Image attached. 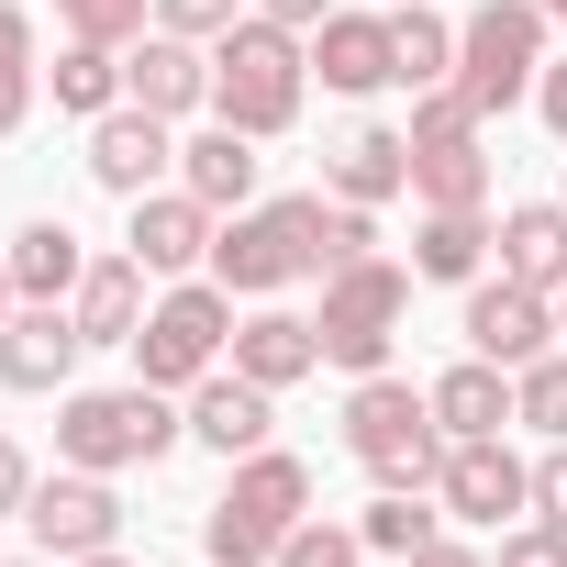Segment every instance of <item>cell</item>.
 <instances>
[{"instance_id":"cell-1","label":"cell","mask_w":567,"mask_h":567,"mask_svg":"<svg viewBox=\"0 0 567 567\" xmlns=\"http://www.w3.org/2000/svg\"><path fill=\"white\" fill-rule=\"evenodd\" d=\"M301 90H312V45L290 23L245 12L234 34H212V123H234V134L267 145V134L301 123Z\"/></svg>"},{"instance_id":"cell-18","label":"cell","mask_w":567,"mask_h":567,"mask_svg":"<svg viewBox=\"0 0 567 567\" xmlns=\"http://www.w3.org/2000/svg\"><path fill=\"white\" fill-rule=\"evenodd\" d=\"M312 79H323V90H346V101L390 90V79H401L390 12H334V23H312Z\"/></svg>"},{"instance_id":"cell-4","label":"cell","mask_w":567,"mask_h":567,"mask_svg":"<svg viewBox=\"0 0 567 567\" xmlns=\"http://www.w3.org/2000/svg\"><path fill=\"white\" fill-rule=\"evenodd\" d=\"M545 56H556V23H545V0H478V12L456 23V101L489 123V112H512V101H534V79H545Z\"/></svg>"},{"instance_id":"cell-34","label":"cell","mask_w":567,"mask_h":567,"mask_svg":"<svg viewBox=\"0 0 567 567\" xmlns=\"http://www.w3.org/2000/svg\"><path fill=\"white\" fill-rule=\"evenodd\" d=\"M489 567H567V534H556V523H534V512H523V523H512V534H501V545H489Z\"/></svg>"},{"instance_id":"cell-5","label":"cell","mask_w":567,"mask_h":567,"mask_svg":"<svg viewBox=\"0 0 567 567\" xmlns=\"http://www.w3.org/2000/svg\"><path fill=\"white\" fill-rule=\"evenodd\" d=\"M189 434V412H167V390H56V456L68 467H101V478H123V467H156L167 445Z\"/></svg>"},{"instance_id":"cell-44","label":"cell","mask_w":567,"mask_h":567,"mask_svg":"<svg viewBox=\"0 0 567 567\" xmlns=\"http://www.w3.org/2000/svg\"><path fill=\"white\" fill-rule=\"evenodd\" d=\"M545 23H556V34H567V0H545Z\"/></svg>"},{"instance_id":"cell-42","label":"cell","mask_w":567,"mask_h":567,"mask_svg":"<svg viewBox=\"0 0 567 567\" xmlns=\"http://www.w3.org/2000/svg\"><path fill=\"white\" fill-rule=\"evenodd\" d=\"M23 312V290H12V256H0V323H12Z\"/></svg>"},{"instance_id":"cell-2","label":"cell","mask_w":567,"mask_h":567,"mask_svg":"<svg viewBox=\"0 0 567 567\" xmlns=\"http://www.w3.org/2000/svg\"><path fill=\"white\" fill-rule=\"evenodd\" d=\"M212 278H223L234 301H278L290 278H323V189L223 212V234H212Z\"/></svg>"},{"instance_id":"cell-7","label":"cell","mask_w":567,"mask_h":567,"mask_svg":"<svg viewBox=\"0 0 567 567\" xmlns=\"http://www.w3.org/2000/svg\"><path fill=\"white\" fill-rule=\"evenodd\" d=\"M312 323H323V368L379 379L390 346H401V323H412V267H401V256H357V267H334Z\"/></svg>"},{"instance_id":"cell-27","label":"cell","mask_w":567,"mask_h":567,"mask_svg":"<svg viewBox=\"0 0 567 567\" xmlns=\"http://www.w3.org/2000/svg\"><path fill=\"white\" fill-rule=\"evenodd\" d=\"M390 45H401V90H445V79H456V23L434 12V0H401V12H390Z\"/></svg>"},{"instance_id":"cell-45","label":"cell","mask_w":567,"mask_h":567,"mask_svg":"<svg viewBox=\"0 0 567 567\" xmlns=\"http://www.w3.org/2000/svg\"><path fill=\"white\" fill-rule=\"evenodd\" d=\"M12 567H56V556H12Z\"/></svg>"},{"instance_id":"cell-19","label":"cell","mask_w":567,"mask_h":567,"mask_svg":"<svg viewBox=\"0 0 567 567\" xmlns=\"http://www.w3.org/2000/svg\"><path fill=\"white\" fill-rule=\"evenodd\" d=\"M234 368H245L256 390H301V379L323 368V323H312V312H278V301H256V312L234 323Z\"/></svg>"},{"instance_id":"cell-32","label":"cell","mask_w":567,"mask_h":567,"mask_svg":"<svg viewBox=\"0 0 567 567\" xmlns=\"http://www.w3.org/2000/svg\"><path fill=\"white\" fill-rule=\"evenodd\" d=\"M145 12H156V0H56V23H68L79 45H134Z\"/></svg>"},{"instance_id":"cell-40","label":"cell","mask_w":567,"mask_h":567,"mask_svg":"<svg viewBox=\"0 0 567 567\" xmlns=\"http://www.w3.org/2000/svg\"><path fill=\"white\" fill-rule=\"evenodd\" d=\"M267 23H290V34H312V23H334V0H256Z\"/></svg>"},{"instance_id":"cell-21","label":"cell","mask_w":567,"mask_h":567,"mask_svg":"<svg viewBox=\"0 0 567 567\" xmlns=\"http://www.w3.org/2000/svg\"><path fill=\"white\" fill-rule=\"evenodd\" d=\"M323 189H334V200H368V212L401 200V189H412V123H368V134H346L334 167H323Z\"/></svg>"},{"instance_id":"cell-11","label":"cell","mask_w":567,"mask_h":567,"mask_svg":"<svg viewBox=\"0 0 567 567\" xmlns=\"http://www.w3.org/2000/svg\"><path fill=\"white\" fill-rule=\"evenodd\" d=\"M434 501H445L456 523H478V534H512V523L534 512V467H523L501 434H467V445H445V467H434Z\"/></svg>"},{"instance_id":"cell-10","label":"cell","mask_w":567,"mask_h":567,"mask_svg":"<svg viewBox=\"0 0 567 567\" xmlns=\"http://www.w3.org/2000/svg\"><path fill=\"white\" fill-rule=\"evenodd\" d=\"M23 523H34V556H56V567H79V556H101V545H123V489H112L101 467H56V478H34V501H23Z\"/></svg>"},{"instance_id":"cell-13","label":"cell","mask_w":567,"mask_h":567,"mask_svg":"<svg viewBox=\"0 0 567 567\" xmlns=\"http://www.w3.org/2000/svg\"><path fill=\"white\" fill-rule=\"evenodd\" d=\"M123 101L134 112H156V123H189V112H212V45H189V34H134V56H123Z\"/></svg>"},{"instance_id":"cell-6","label":"cell","mask_w":567,"mask_h":567,"mask_svg":"<svg viewBox=\"0 0 567 567\" xmlns=\"http://www.w3.org/2000/svg\"><path fill=\"white\" fill-rule=\"evenodd\" d=\"M346 456L379 478V489H434V467H445V423H434V401L412 390V379H357L346 390Z\"/></svg>"},{"instance_id":"cell-47","label":"cell","mask_w":567,"mask_h":567,"mask_svg":"<svg viewBox=\"0 0 567 567\" xmlns=\"http://www.w3.org/2000/svg\"><path fill=\"white\" fill-rule=\"evenodd\" d=\"M556 200H567V178H556Z\"/></svg>"},{"instance_id":"cell-12","label":"cell","mask_w":567,"mask_h":567,"mask_svg":"<svg viewBox=\"0 0 567 567\" xmlns=\"http://www.w3.org/2000/svg\"><path fill=\"white\" fill-rule=\"evenodd\" d=\"M467 357H489V368L556 357V301L523 290V278H478V290H467Z\"/></svg>"},{"instance_id":"cell-46","label":"cell","mask_w":567,"mask_h":567,"mask_svg":"<svg viewBox=\"0 0 567 567\" xmlns=\"http://www.w3.org/2000/svg\"><path fill=\"white\" fill-rule=\"evenodd\" d=\"M556 334H567V290H556Z\"/></svg>"},{"instance_id":"cell-31","label":"cell","mask_w":567,"mask_h":567,"mask_svg":"<svg viewBox=\"0 0 567 567\" xmlns=\"http://www.w3.org/2000/svg\"><path fill=\"white\" fill-rule=\"evenodd\" d=\"M357 556H368V534L357 523H323V512H301L290 545H278V567H357Z\"/></svg>"},{"instance_id":"cell-14","label":"cell","mask_w":567,"mask_h":567,"mask_svg":"<svg viewBox=\"0 0 567 567\" xmlns=\"http://www.w3.org/2000/svg\"><path fill=\"white\" fill-rule=\"evenodd\" d=\"M79 357H90V334H79V312L68 301H23L12 323H0V390H68L79 379Z\"/></svg>"},{"instance_id":"cell-20","label":"cell","mask_w":567,"mask_h":567,"mask_svg":"<svg viewBox=\"0 0 567 567\" xmlns=\"http://www.w3.org/2000/svg\"><path fill=\"white\" fill-rule=\"evenodd\" d=\"M68 312H79L90 346H134L145 312H156V301H145V256H134V245H123V256H90V278H79V301H68Z\"/></svg>"},{"instance_id":"cell-9","label":"cell","mask_w":567,"mask_h":567,"mask_svg":"<svg viewBox=\"0 0 567 567\" xmlns=\"http://www.w3.org/2000/svg\"><path fill=\"white\" fill-rule=\"evenodd\" d=\"M412 200H423V212H489L478 112H467L456 90H412Z\"/></svg>"},{"instance_id":"cell-22","label":"cell","mask_w":567,"mask_h":567,"mask_svg":"<svg viewBox=\"0 0 567 567\" xmlns=\"http://www.w3.org/2000/svg\"><path fill=\"white\" fill-rule=\"evenodd\" d=\"M501 278H523V290H567V200H512L501 212Z\"/></svg>"},{"instance_id":"cell-8","label":"cell","mask_w":567,"mask_h":567,"mask_svg":"<svg viewBox=\"0 0 567 567\" xmlns=\"http://www.w3.org/2000/svg\"><path fill=\"white\" fill-rule=\"evenodd\" d=\"M223 357H234V290L223 278H167V301L134 334V379L145 390H200Z\"/></svg>"},{"instance_id":"cell-38","label":"cell","mask_w":567,"mask_h":567,"mask_svg":"<svg viewBox=\"0 0 567 567\" xmlns=\"http://www.w3.org/2000/svg\"><path fill=\"white\" fill-rule=\"evenodd\" d=\"M34 123V68H0V134Z\"/></svg>"},{"instance_id":"cell-26","label":"cell","mask_w":567,"mask_h":567,"mask_svg":"<svg viewBox=\"0 0 567 567\" xmlns=\"http://www.w3.org/2000/svg\"><path fill=\"white\" fill-rule=\"evenodd\" d=\"M79 278H90V245L68 223H23L12 234V290L23 301H79Z\"/></svg>"},{"instance_id":"cell-37","label":"cell","mask_w":567,"mask_h":567,"mask_svg":"<svg viewBox=\"0 0 567 567\" xmlns=\"http://www.w3.org/2000/svg\"><path fill=\"white\" fill-rule=\"evenodd\" d=\"M534 112H545V134L567 145V56H545V79H534Z\"/></svg>"},{"instance_id":"cell-41","label":"cell","mask_w":567,"mask_h":567,"mask_svg":"<svg viewBox=\"0 0 567 567\" xmlns=\"http://www.w3.org/2000/svg\"><path fill=\"white\" fill-rule=\"evenodd\" d=\"M401 567H489V556H478V545H456V534H434V545H423V556H401Z\"/></svg>"},{"instance_id":"cell-16","label":"cell","mask_w":567,"mask_h":567,"mask_svg":"<svg viewBox=\"0 0 567 567\" xmlns=\"http://www.w3.org/2000/svg\"><path fill=\"white\" fill-rule=\"evenodd\" d=\"M212 234H223L212 200H189V189H145L123 245L145 256V278H189V267H212Z\"/></svg>"},{"instance_id":"cell-36","label":"cell","mask_w":567,"mask_h":567,"mask_svg":"<svg viewBox=\"0 0 567 567\" xmlns=\"http://www.w3.org/2000/svg\"><path fill=\"white\" fill-rule=\"evenodd\" d=\"M23 501H34V456H23V445H12V434H0V523H12V512H23Z\"/></svg>"},{"instance_id":"cell-24","label":"cell","mask_w":567,"mask_h":567,"mask_svg":"<svg viewBox=\"0 0 567 567\" xmlns=\"http://www.w3.org/2000/svg\"><path fill=\"white\" fill-rule=\"evenodd\" d=\"M178 189L212 200V212H245V200H256V134H234V123L189 134V145H178Z\"/></svg>"},{"instance_id":"cell-30","label":"cell","mask_w":567,"mask_h":567,"mask_svg":"<svg viewBox=\"0 0 567 567\" xmlns=\"http://www.w3.org/2000/svg\"><path fill=\"white\" fill-rule=\"evenodd\" d=\"M512 412H523L545 445H567V346L534 357V368H512Z\"/></svg>"},{"instance_id":"cell-23","label":"cell","mask_w":567,"mask_h":567,"mask_svg":"<svg viewBox=\"0 0 567 567\" xmlns=\"http://www.w3.org/2000/svg\"><path fill=\"white\" fill-rule=\"evenodd\" d=\"M423 401H434L445 445H467V434H501V423H523V412H512V368H489V357H456V368H445V379H434Z\"/></svg>"},{"instance_id":"cell-39","label":"cell","mask_w":567,"mask_h":567,"mask_svg":"<svg viewBox=\"0 0 567 567\" xmlns=\"http://www.w3.org/2000/svg\"><path fill=\"white\" fill-rule=\"evenodd\" d=\"M0 68H34V23H23V0H0Z\"/></svg>"},{"instance_id":"cell-15","label":"cell","mask_w":567,"mask_h":567,"mask_svg":"<svg viewBox=\"0 0 567 567\" xmlns=\"http://www.w3.org/2000/svg\"><path fill=\"white\" fill-rule=\"evenodd\" d=\"M167 167H178V134L156 123V112H101L90 123V178L112 189V200H145V189H167Z\"/></svg>"},{"instance_id":"cell-43","label":"cell","mask_w":567,"mask_h":567,"mask_svg":"<svg viewBox=\"0 0 567 567\" xmlns=\"http://www.w3.org/2000/svg\"><path fill=\"white\" fill-rule=\"evenodd\" d=\"M79 567H134V556H123V545H101V556H79Z\"/></svg>"},{"instance_id":"cell-33","label":"cell","mask_w":567,"mask_h":567,"mask_svg":"<svg viewBox=\"0 0 567 567\" xmlns=\"http://www.w3.org/2000/svg\"><path fill=\"white\" fill-rule=\"evenodd\" d=\"M245 12H256V0H156V23H167V34H189V45H212V34H234Z\"/></svg>"},{"instance_id":"cell-25","label":"cell","mask_w":567,"mask_h":567,"mask_svg":"<svg viewBox=\"0 0 567 567\" xmlns=\"http://www.w3.org/2000/svg\"><path fill=\"white\" fill-rule=\"evenodd\" d=\"M489 212H423L412 234V278H445V290H478V267H489Z\"/></svg>"},{"instance_id":"cell-35","label":"cell","mask_w":567,"mask_h":567,"mask_svg":"<svg viewBox=\"0 0 567 567\" xmlns=\"http://www.w3.org/2000/svg\"><path fill=\"white\" fill-rule=\"evenodd\" d=\"M534 523H556V534H567V445H545V456H534Z\"/></svg>"},{"instance_id":"cell-28","label":"cell","mask_w":567,"mask_h":567,"mask_svg":"<svg viewBox=\"0 0 567 567\" xmlns=\"http://www.w3.org/2000/svg\"><path fill=\"white\" fill-rule=\"evenodd\" d=\"M56 112H79V123L123 112V45H79V34H68V56H56Z\"/></svg>"},{"instance_id":"cell-17","label":"cell","mask_w":567,"mask_h":567,"mask_svg":"<svg viewBox=\"0 0 567 567\" xmlns=\"http://www.w3.org/2000/svg\"><path fill=\"white\" fill-rule=\"evenodd\" d=\"M267 434H278V390H256L245 368H212V379L189 390V445H212L223 467H234V456H256Z\"/></svg>"},{"instance_id":"cell-29","label":"cell","mask_w":567,"mask_h":567,"mask_svg":"<svg viewBox=\"0 0 567 567\" xmlns=\"http://www.w3.org/2000/svg\"><path fill=\"white\" fill-rule=\"evenodd\" d=\"M357 534H368V556H423L434 545V512H423V489H379Z\"/></svg>"},{"instance_id":"cell-3","label":"cell","mask_w":567,"mask_h":567,"mask_svg":"<svg viewBox=\"0 0 567 567\" xmlns=\"http://www.w3.org/2000/svg\"><path fill=\"white\" fill-rule=\"evenodd\" d=\"M301 512H312V467L256 445V456H234V478H223V501L200 523V556L212 567H278V545H290Z\"/></svg>"}]
</instances>
